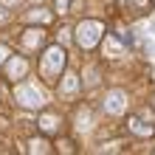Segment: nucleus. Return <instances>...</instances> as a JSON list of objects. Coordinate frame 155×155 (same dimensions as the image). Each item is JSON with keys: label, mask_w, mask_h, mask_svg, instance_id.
Wrapping results in <instances>:
<instances>
[{"label": "nucleus", "mask_w": 155, "mask_h": 155, "mask_svg": "<svg viewBox=\"0 0 155 155\" xmlns=\"http://www.w3.org/2000/svg\"><path fill=\"white\" fill-rule=\"evenodd\" d=\"M96 34H99V25L96 23H85L79 28V42L82 45H93L96 42Z\"/></svg>", "instance_id": "f257e3e1"}, {"label": "nucleus", "mask_w": 155, "mask_h": 155, "mask_svg": "<svg viewBox=\"0 0 155 155\" xmlns=\"http://www.w3.org/2000/svg\"><path fill=\"white\" fill-rule=\"evenodd\" d=\"M121 107H124V96H121V93H113L110 99H107V110L116 113V110H121Z\"/></svg>", "instance_id": "f03ea898"}]
</instances>
